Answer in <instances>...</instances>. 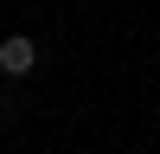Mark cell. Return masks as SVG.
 Segmentation results:
<instances>
[{
	"label": "cell",
	"mask_w": 160,
	"mask_h": 154,
	"mask_svg": "<svg viewBox=\"0 0 160 154\" xmlns=\"http://www.w3.org/2000/svg\"><path fill=\"white\" fill-rule=\"evenodd\" d=\"M32 71H38V38L32 32H7L0 38V77L19 84V77H32Z\"/></svg>",
	"instance_id": "cell-1"
}]
</instances>
